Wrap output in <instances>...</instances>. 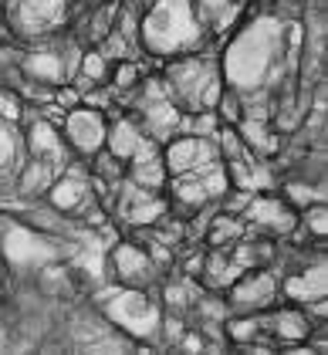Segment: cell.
<instances>
[{
  "instance_id": "cell-1",
  "label": "cell",
  "mask_w": 328,
  "mask_h": 355,
  "mask_svg": "<svg viewBox=\"0 0 328 355\" xmlns=\"http://www.w3.org/2000/svg\"><path fill=\"white\" fill-rule=\"evenodd\" d=\"M142 37L156 55H176L196 44L203 31L193 0H156L142 21Z\"/></svg>"
},
{
  "instance_id": "cell-2",
  "label": "cell",
  "mask_w": 328,
  "mask_h": 355,
  "mask_svg": "<svg viewBox=\"0 0 328 355\" xmlns=\"http://www.w3.org/2000/svg\"><path fill=\"white\" fill-rule=\"evenodd\" d=\"M98 298L105 301V318L115 322L122 331L136 335V338H156L159 335V308L149 301V295L142 288H122V284H112L102 288Z\"/></svg>"
},
{
  "instance_id": "cell-3",
  "label": "cell",
  "mask_w": 328,
  "mask_h": 355,
  "mask_svg": "<svg viewBox=\"0 0 328 355\" xmlns=\"http://www.w3.org/2000/svg\"><path fill=\"white\" fill-rule=\"evenodd\" d=\"M241 217L254 237H291L298 230V210L274 193H250Z\"/></svg>"
},
{
  "instance_id": "cell-4",
  "label": "cell",
  "mask_w": 328,
  "mask_h": 355,
  "mask_svg": "<svg viewBox=\"0 0 328 355\" xmlns=\"http://www.w3.org/2000/svg\"><path fill=\"white\" fill-rule=\"evenodd\" d=\"M281 295V281L271 268H250L234 277V284L223 291V301L237 315H261L271 311V304Z\"/></svg>"
},
{
  "instance_id": "cell-5",
  "label": "cell",
  "mask_w": 328,
  "mask_h": 355,
  "mask_svg": "<svg viewBox=\"0 0 328 355\" xmlns=\"http://www.w3.org/2000/svg\"><path fill=\"white\" fill-rule=\"evenodd\" d=\"M109 274L115 284H122V288H142V291L163 277V271L153 264V257L146 254V247L139 244V241H115L112 244Z\"/></svg>"
},
{
  "instance_id": "cell-6",
  "label": "cell",
  "mask_w": 328,
  "mask_h": 355,
  "mask_svg": "<svg viewBox=\"0 0 328 355\" xmlns=\"http://www.w3.org/2000/svg\"><path fill=\"white\" fill-rule=\"evenodd\" d=\"M105 129H109L105 112L88 109V105H78V109H71L68 115H64L61 139H64V146H71V149H75V156L92 159V156L105 146Z\"/></svg>"
},
{
  "instance_id": "cell-7",
  "label": "cell",
  "mask_w": 328,
  "mask_h": 355,
  "mask_svg": "<svg viewBox=\"0 0 328 355\" xmlns=\"http://www.w3.org/2000/svg\"><path fill=\"white\" fill-rule=\"evenodd\" d=\"M115 210L129 227H153L169 210V200L163 196V190H146L136 187L132 180H122L115 187Z\"/></svg>"
},
{
  "instance_id": "cell-8",
  "label": "cell",
  "mask_w": 328,
  "mask_h": 355,
  "mask_svg": "<svg viewBox=\"0 0 328 355\" xmlns=\"http://www.w3.org/2000/svg\"><path fill=\"white\" fill-rule=\"evenodd\" d=\"M220 159L217 153V139H203V136H173L163 149V163L169 169V176H180V173H190L200 166Z\"/></svg>"
},
{
  "instance_id": "cell-9",
  "label": "cell",
  "mask_w": 328,
  "mask_h": 355,
  "mask_svg": "<svg viewBox=\"0 0 328 355\" xmlns=\"http://www.w3.org/2000/svg\"><path fill=\"white\" fill-rule=\"evenodd\" d=\"M48 207L58 210V214H64V217H82L85 210L92 207V203H98V196L92 190V176L88 180H78V176H61L55 180L51 187H48Z\"/></svg>"
},
{
  "instance_id": "cell-10",
  "label": "cell",
  "mask_w": 328,
  "mask_h": 355,
  "mask_svg": "<svg viewBox=\"0 0 328 355\" xmlns=\"http://www.w3.org/2000/svg\"><path fill=\"white\" fill-rule=\"evenodd\" d=\"M325 291H328V271L322 261H311L301 271H291L281 281V295L288 301H295V304H308L315 298H325Z\"/></svg>"
},
{
  "instance_id": "cell-11",
  "label": "cell",
  "mask_w": 328,
  "mask_h": 355,
  "mask_svg": "<svg viewBox=\"0 0 328 355\" xmlns=\"http://www.w3.org/2000/svg\"><path fill=\"white\" fill-rule=\"evenodd\" d=\"M28 156L34 159H48V163L64 166L71 156H68V146L61 139V129H55L51 122H44L41 115L28 122Z\"/></svg>"
},
{
  "instance_id": "cell-12",
  "label": "cell",
  "mask_w": 328,
  "mask_h": 355,
  "mask_svg": "<svg viewBox=\"0 0 328 355\" xmlns=\"http://www.w3.org/2000/svg\"><path fill=\"white\" fill-rule=\"evenodd\" d=\"M180 115L183 112L176 109L169 98H156V102H142V115H139V129L156 142H169V139L180 132Z\"/></svg>"
},
{
  "instance_id": "cell-13",
  "label": "cell",
  "mask_w": 328,
  "mask_h": 355,
  "mask_svg": "<svg viewBox=\"0 0 328 355\" xmlns=\"http://www.w3.org/2000/svg\"><path fill=\"white\" fill-rule=\"evenodd\" d=\"M264 328L271 338H277L281 349H288V345H298L308 338L311 322L298 308H277V311H264Z\"/></svg>"
},
{
  "instance_id": "cell-14",
  "label": "cell",
  "mask_w": 328,
  "mask_h": 355,
  "mask_svg": "<svg viewBox=\"0 0 328 355\" xmlns=\"http://www.w3.org/2000/svg\"><path fill=\"white\" fill-rule=\"evenodd\" d=\"M21 75L31 78V82L58 88L61 82H68V64L55 51H31V55L21 58Z\"/></svg>"
},
{
  "instance_id": "cell-15",
  "label": "cell",
  "mask_w": 328,
  "mask_h": 355,
  "mask_svg": "<svg viewBox=\"0 0 328 355\" xmlns=\"http://www.w3.org/2000/svg\"><path fill=\"white\" fill-rule=\"evenodd\" d=\"M142 129H139V122L132 115H122V119H115L109 129H105V149H109L112 156H119L122 163H129L132 159V153H136V146L142 142Z\"/></svg>"
},
{
  "instance_id": "cell-16",
  "label": "cell",
  "mask_w": 328,
  "mask_h": 355,
  "mask_svg": "<svg viewBox=\"0 0 328 355\" xmlns=\"http://www.w3.org/2000/svg\"><path fill=\"white\" fill-rule=\"evenodd\" d=\"M61 169H64V166L28 156V166H24V169H21V176H17V190L24 193V196H37V193H48V187L55 183V176L61 173Z\"/></svg>"
},
{
  "instance_id": "cell-17",
  "label": "cell",
  "mask_w": 328,
  "mask_h": 355,
  "mask_svg": "<svg viewBox=\"0 0 328 355\" xmlns=\"http://www.w3.org/2000/svg\"><path fill=\"white\" fill-rule=\"evenodd\" d=\"M126 180H132L136 187H146V190H166L169 169H166V163H163V153L126 163Z\"/></svg>"
},
{
  "instance_id": "cell-18",
  "label": "cell",
  "mask_w": 328,
  "mask_h": 355,
  "mask_svg": "<svg viewBox=\"0 0 328 355\" xmlns=\"http://www.w3.org/2000/svg\"><path fill=\"white\" fill-rule=\"evenodd\" d=\"M68 0H21V14H24V28L44 31L55 24V17L64 10Z\"/></svg>"
},
{
  "instance_id": "cell-19",
  "label": "cell",
  "mask_w": 328,
  "mask_h": 355,
  "mask_svg": "<svg viewBox=\"0 0 328 355\" xmlns=\"http://www.w3.org/2000/svg\"><path fill=\"white\" fill-rule=\"evenodd\" d=\"M284 200L295 207V210H304L311 203H325V187L322 180H308V176H298L284 187Z\"/></svg>"
},
{
  "instance_id": "cell-20",
  "label": "cell",
  "mask_w": 328,
  "mask_h": 355,
  "mask_svg": "<svg viewBox=\"0 0 328 355\" xmlns=\"http://www.w3.org/2000/svg\"><path fill=\"white\" fill-rule=\"evenodd\" d=\"M78 75H85V78H92L95 85H102L105 78H109V61H105V55L102 51H85L82 58H78Z\"/></svg>"
},
{
  "instance_id": "cell-21",
  "label": "cell",
  "mask_w": 328,
  "mask_h": 355,
  "mask_svg": "<svg viewBox=\"0 0 328 355\" xmlns=\"http://www.w3.org/2000/svg\"><path fill=\"white\" fill-rule=\"evenodd\" d=\"M142 82V68H139L136 61H122L115 71H112V92H129V88H136Z\"/></svg>"
},
{
  "instance_id": "cell-22",
  "label": "cell",
  "mask_w": 328,
  "mask_h": 355,
  "mask_svg": "<svg viewBox=\"0 0 328 355\" xmlns=\"http://www.w3.org/2000/svg\"><path fill=\"white\" fill-rule=\"evenodd\" d=\"M51 102H55L58 109L71 112V109H78V105H82V92H78L71 82H61L55 88V98H51Z\"/></svg>"
},
{
  "instance_id": "cell-23",
  "label": "cell",
  "mask_w": 328,
  "mask_h": 355,
  "mask_svg": "<svg viewBox=\"0 0 328 355\" xmlns=\"http://www.w3.org/2000/svg\"><path fill=\"white\" fill-rule=\"evenodd\" d=\"M0 119H7V122H17L21 119V105L14 102L10 92H0Z\"/></svg>"
},
{
  "instance_id": "cell-24",
  "label": "cell",
  "mask_w": 328,
  "mask_h": 355,
  "mask_svg": "<svg viewBox=\"0 0 328 355\" xmlns=\"http://www.w3.org/2000/svg\"><path fill=\"white\" fill-rule=\"evenodd\" d=\"M230 0H193V7L200 10V17H207V14H217V10H223Z\"/></svg>"
},
{
  "instance_id": "cell-25",
  "label": "cell",
  "mask_w": 328,
  "mask_h": 355,
  "mask_svg": "<svg viewBox=\"0 0 328 355\" xmlns=\"http://www.w3.org/2000/svg\"><path fill=\"white\" fill-rule=\"evenodd\" d=\"M10 153H14V149H10V139H7V132L0 129V166L10 159Z\"/></svg>"
}]
</instances>
